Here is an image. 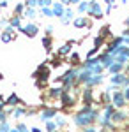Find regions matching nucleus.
<instances>
[{
  "label": "nucleus",
  "mask_w": 129,
  "mask_h": 132,
  "mask_svg": "<svg viewBox=\"0 0 129 132\" xmlns=\"http://www.w3.org/2000/svg\"><path fill=\"white\" fill-rule=\"evenodd\" d=\"M127 23H129V21H127Z\"/></svg>",
  "instance_id": "obj_3"
},
{
  "label": "nucleus",
  "mask_w": 129,
  "mask_h": 132,
  "mask_svg": "<svg viewBox=\"0 0 129 132\" xmlns=\"http://www.w3.org/2000/svg\"><path fill=\"white\" fill-rule=\"evenodd\" d=\"M126 97H127V99H129V90H127V92H126Z\"/></svg>",
  "instance_id": "obj_2"
},
{
  "label": "nucleus",
  "mask_w": 129,
  "mask_h": 132,
  "mask_svg": "<svg viewBox=\"0 0 129 132\" xmlns=\"http://www.w3.org/2000/svg\"><path fill=\"white\" fill-rule=\"evenodd\" d=\"M115 104H117V106H122V104H124V99H122V95H117V97H115Z\"/></svg>",
  "instance_id": "obj_1"
}]
</instances>
